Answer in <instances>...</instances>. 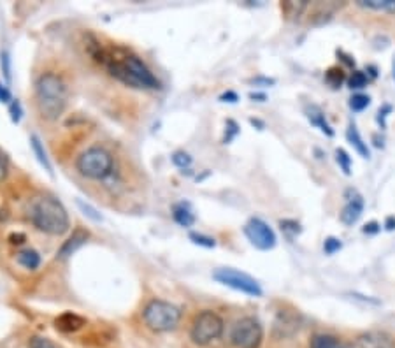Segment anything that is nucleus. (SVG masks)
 Here are the masks:
<instances>
[{"label": "nucleus", "instance_id": "nucleus-1", "mask_svg": "<svg viewBox=\"0 0 395 348\" xmlns=\"http://www.w3.org/2000/svg\"><path fill=\"white\" fill-rule=\"evenodd\" d=\"M108 67L109 74L116 78L118 81L139 90L160 88V83L155 78L150 67L139 58L138 55L130 51H125L121 48L106 51L102 62Z\"/></svg>", "mask_w": 395, "mask_h": 348}, {"label": "nucleus", "instance_id": "nucleus-2", "mask_svg": "<svg viewBox=\"0 0 395 348\" xmlns=\"http://www.w3.org/2000/svg\"><path fill=\"white\" fill-rule=\"evenodd\" d=\"M30 222L41 232L62 236L69 230V215L63 204L51 195L37 198L30 204Z\"/></svg>", "mask_w": 395, "mask_h": 348}, {"label": "nucleus", "instance_id": "nucleus-3", "mask_svg": "<svg viewBox=\"0 0 395 348\" xmlns=\"http://www.w3.org/2000/svg\"><path fill=\"white\" fill-rule=\"evenodd\" d=\"M67 86L55 73H44L36 83V101L41 116L46 120H58L67 106Z\"/></svg>", "mask_w": 395, "mask_h": 348}, {"label": "nucleus", "instance_id": "nucleus-4", "mask_svg": "<svg viewBox=\"0 0 395 348\" xmlns=\"http://www.w3.org/2000/svg\"><path fill=\"white\" fill-rule=\"evenodd\" d=\"M144 324L155 332H167L178 327L181 320V309L173 302L153 299L146 304L143 312Z\"/></svg>", "mask_w": 395, "mask_h": 348}, {"label": "nucleus", "instance_id": "nucleus-5", "mask_svg": "<svg viewBox=\"0 0 395 348\" xmlns=\"http://www.w3.org/2000/svg\"><path fill=\"white\" fill-rule=\"evenodd\" d=\"M78 171L90 180H106L113 173V157L104 148H88L83 151L81 157L76 162Z\"/></svg>", "mask_w": 395, "mask_h": 348}, {"label": "nucleus", "instance_id": "nucleus-6", "mask_svg": "<svg viewBox=\"0 0 395 348\" xmlns=\"http://www.w3.org/2000/svg\"><path fill=\"white\" fill-rule=\"evenodd\" d=\"M223 332V320L218 313L206 309V312H200L195 317L192 324V331H190V338L195 345L206 347L210 343L218 339Z\"/></svg>", "mask_w": 395, "mask_h": 348}, {"label": "nucleus", "instance_id": "nucleus-7", "mask_svg": "<svg viewBox=\"0 0 395 348\" xmlns=\"http://www.w3.org/2000/svg\"><path fill=\"white\" fill-rule=\"evenodd\" d=\"M212 278L216 282H220L222 285L230 287V289L237 290V292L246 294V296L252 297H260L262 294V287L260 283L257 282L253 276H250L248 273H242V271L234 270V267H220L212 273Z\"/></svg>", "mask_w": 395, "mask_h": 348}, {"label": "nucleus", "instance_id": "nucleus-8", "mask_svg": "<svg viewBox=\"0 0 395 348\" xmlns=\"http://www.w3.org/2000/svg\"><path fill=\"white\" fill-rule=\"evenodd\" d=\"M264 338V329L252 317L237 320L230 331V342L235 348H258Z\"/></svg>", "mask_w": 395, "mask_h": 348}, {"label": "nucleus", "instance_id": "nucleus-9", "mask_svg": "<svg viewBox=\"0 0 395 348\" xmlns=\"http://www.w3.org/2000/svg\"><path fill=\"white\" fill-rule=\"evenodd\" d=\"M245 234L250 243L255 248L262 250V252L272 250L276 247V241H278L271 225L262 220V218H250L245 225Z\"/></svg>", "mask_w": 395, "mask_h": 348}, {"label": "nucleus", "instance_id": "nucleus-10", "mask_svg": "<svg viewBox=\"0 0 395 348\" xmlns=\"http://www.w3.org/2000/svg\"><path fill=\"white\" fill-rule=\"evenodd\" d=\"M364 213V198L355 188H347L344 190V206L341 210V222L344 225L352 227L360 220Z\"/></svg>", "mask_w": 395, "mask_h": 348}, {"label": "nucleus", "instance_id": "nucleus-11", "mask_svg": "<svg viewBox=\"0 0 395 348\" xmlns=\"http://www.w3.org/2000/svg\"><path fill=\"white\" fill-rule=\"evenodd\" d=\"M356 348H395V339L389 332L369 331L356 338Z\"/></svg>", "mask_w": 395, "mask_h": 348}, {"label": "nucleus", "instance_id": "nucleus-12", "mask_svg": "<svg viewBox=\"0 0 395 348\" xmlns=\"http://www.w3.org/2000/svg\"><path fill=\"white\" fill-rule=\"evenodd\" d=\"M88 237H90V234L86 232V230L76 229L69 240L63 241L62 248H60V252H58L60 259H67V257H71L72 253L78 252V250L81 248L86 241H88Z\"/></svg>", "mask_w": 395, "mask_h": 348}, {"label": "nucleus", "instance_id": "nucleus-13", "mask_svg": "<svg viewBox=\"0 0 395 348\" xmlns=\"http://www.w3.org/2000/svg\"><path fill=\"white\" fill-rule=\"evenodd\" d=\"M306 116H307V120H309V122H311V125H314V127H317V128H320V130L324 132L327 138H332V135H334L332 125L329 123V120H327L325 113L322 111V109L318 108V106H314V104L307 106V108H306Z\"/></svg>", "mask_w": 395, "mask_h": 348}, {"label": "nucleus", "instance_id": "nucleus-14", "mask_svg": "<svg viewBox=\"0 0 395 348\" xmlns=\"http://www.w3.org/2000/svg\"><path fill=\"white\" fill-rule=\"evenodd\" d=\"M347 139H348L349 145H352L353 148H355L356 153L360 155V157H364V158H369L371 157V151H369V148H367V143L364 141V138H362V135H360L359 128H356V125L353 123V122H349V125H348Z\"/></svg>", "mask_w": 395, "mask_h": 348}, {"label": "nucleus", "instance_id": "nucleus-15", "mask_svg": "<svg viewBox=\"0 0 395 348\" xmlns=\"http://www.w3.org/2000/svg\"><path fill=\"white\" fill-rule=\"evenodd\" d=\"M55 325L56 329L62 332H76L78 329H81L83 325H85V319H81V317L76 315V313L67 312L62 313V315L55 320Z\"/></svg>", "mask_w": 395, "mask_h": 348}, {"label": "nucleus", "instance_id": "nucleus-16", "mask_svg": "<svg viewBox=\"0 0 395 348\" xmlns=\"http://www.w3.org/2000/svg\"><path fill=\"white\" fill-rule=\"evenodd\" d=\"M173 217L176 224L181 227H192L195 224V215H193L192 206L188 203H178L173 206Z\"/></svg>", "mask_w": 395, "mask_h": 348}, {"label": "nucleus", "instance_id": "nucleus-17", "mask_svg": "<svg viewBox=\"0 0 395 348\" xmlns=\"http://www.w3.org/2000/svg\"><path fill=\"white\" fill-rule=\"evenodd\" d=\"M356 6L367 11H378V13H395V0H359Z\"/></svg>", "mask_w": 395, "mask_h": 348}, {"label": "nucleus", "instance_id": "nucleus-18", "mask_svg": "<svg viewBox=\"0 0 395 348\" xmlns=\"http://www.w3.org/2000/svg\"><path fill=\"white\" fill-rule=\"evenodd\" d=\"M30 146H32V151H34V155H36L37 160H39V164L43 165V168L46 169L49 174H53V165H51V162H49L46 150H44V145L41 143V139L37 138L36 134L30 135Z\"/></svg>", "mask_w": 395, "mask_h": 348}, {"label": "nucleus", "instance_id": "nucleus-19", "mask_svg": "<svg viewBox=\"0 0 395 348\" xmlns=\"http://www.w3.org/2000/svg\"><path fill=\"white\" fill-rule=\"evenodd\" d=\"M16 260L20 266H24L25 270H30V271L37 270V267L41 266V255L32 248L21 250V252L16 255Z\"/></svg>", "mask_w": 395, "mask_h": 348}, {"label": "nucleus", "instance_id": "nucleus-20", "mask_svg": "<svg viewBox=\"0 0 395 348\" xmlns=\"http://www.w3.org/2000/svg\"><path fill=\"white\" fill-rule=\"evenodd\" d=\"M309 348H348L339 338L332 334H314L311 338Z\"/></svg>", "mask_w": 395, "mask_h": 348}, {"label": "nucleus", "instance_id": "nucleus-21", "mask_svg": "<svg viewBox=\"0 0 395 348\" xmlns=\"http://www.w3.org/2000/svg\"><path fill=\"white\" fill-rule=\"evenodd\" d=\"M347 76H344V71L341 67H330L325 73V81L330 88H341L344 81H347Z\"/></svg>", "mask_w": 395, "mask_h": 348}, {"label": "nucleus", "instance_id": "nucleus-22", "mask_svg": "<svg viewBox=\"0 0 395 348\" xmlns=\"http://www.w3.org/2000/svg\"><path fill=\"white\" fill-rule=\"evenodd\" d=\"M369 79L371 78L367 76V73H364V71H353L352 76H349L347 81H348V86L352 90H362L369 85Z\"/></svg>", "mask_w": 395, "mask_h": 348}, {"label": "nucleus", "instance_id": "nucleus-23", "mask_svg": "<svg viewBox=\"0 0 395 348\" xmlns=\"http://www.w3.org/2000/svg\"><path fill=\"white\" fill-rule=\"evenodd\" d=\"M371 104V97L366 96V93H355V96L349 99V109L355 113L364 111L366 108H369Z\"/></svg>", "mask_w": 395, "mask_h": 348}, {"label": "nucleus", "instance_id": "nucleus-24", "mask_svg": "<svg viewBox=\"0 0 395 348\" xmlns=\"http://www.w3.org/2000/svg\"><path fill=\"white\" fill-rule=\"evenodd\" d=\"M336 162H337V165L341 168V171L347 174V176L352 174V157H349L347 150L339 148L336 151Z\"/></svg>", "mask_w": 395, "mask_h": 348}, {"label": "nucleus", "instance_id": "nucleus-25", "mask_svg": "<svg viewBox=\"0 0 395 348\" xmlns=\"http://www.w3.org/2000/svg\"><path fill=\"white\" fill-rule=\"evenodd\" d=\"M279 227H281V230H283V232L290 237V240H294L295 236H299V234L302 232V227L299 225L295 220H281Z\"/></svg>", "mask_w": 395, "mask_h": 348}, {"label": "nucleus", "instance_id": "nucleus-26", "mask_svg": "<svg viewBox=\"0 0 395 348\" xmlns=\"http://www.w3.org/2000/svg\"><path fill=\"white\" fill-rule=\"evenodd\" d=\"M190 240H192L195 245H199V247H204V248H215L216 247L215 237L206 236V234L190 232Z\"/></svg>", "mask_w": 395, "mask_h": 348}, {"label": "nucleus", "instance_id": "nucleus-27", "mask_svg": "<svg viewBox=\"0 0 395 348\" xmlns=\"http://www.w3.org/2000/svg\"><path fill=\"white\" fill-rule=\"evenodd\" d=\"M78 208H79V210L83 211V215H85V217L92 218L93 222H101V220H102L101 213H98V211L95 210L93 206H90L88 203H83L81 199H78Z\"/></svg>", "mask_w": 395, "mask_h": 348}, {"label": "nucleus", "instance_id": "nucleus-28", "mask_svg": "<svg viewBox=\"0 0 395 348\" xmlns=\"http://www.w3.org/2000/svg\"><path fill=\"white\" fill-rule=\"evenodd\" d=\"M29 348H58L49 338L44 336H32L29 339Z\"/></svg>", "mask_w": 395, "mask_h": 348}, {"label": "nucleus", "instance_id": "nucleus-29", "mask_svg": "<svg viewBox=\"0 0 395 348\" xmlns=\"http://www.w3.org/2000/svg\"><path fill=\"white\" fill-rule=\"evenodd\" d=\"M343 248V243H341L339 237H334V236H329L325 240L324 243V252L327 253V255H334L336 252H339V250Z\"/></svg>", "mask_w": 395, "mask_h": 348}, {"label": "nucleus", "instance_id": "nucleus-30", "mask_svg": "<svg viewBox=\"0 0 395 348\" xmlns=\"http://www.w3.org/2000/svg\"><path fill=\"white\" fill-rule=\"evenodd\" d=\"M173 162L174 165H178L180 169H186L192 165V157H190L186 151H176V153L173 155Z\"/></svg>", "mask_w": 395, "mask_h": 348}, {"label": "nucleus", "instance_id": "nucleus-31", "mask_svg": "<svg viewBox=\"0 0 395 348\" xmlns=\"http://www.w3.org/2000/svg\"><path fill=\"white\" fill-rule=\"evenodd\" d=\"M239 134V127L234 120H227V130H225V138H223V143H230L235 135Z\"/></svg>", "mask_w": 395, "mask_h": 348}, {"label": "nucleus", "instance_id": "nucleus-32", "mask_svg": "<svg viewBox=\"0 0 395 348\" xmlns=\"http://www.w3.org/2000/svg\"><path fill=\"white\" fill-rule=\"evenodd\" d=\"M9 113H11V120H13L14 123H18L21 120V115H24V111H21V104L18 101H13L9 104Z\"/></svg>", "mask_w": 395, "mask_h": 348}, {"label": "nucleus", "instance_id": "nucleus-33", "mask_svg": "<svg viewBox=\"0 0 395 348\" xmlns=\"http://www.w3.org/2000/svg\"><path fill=\"white\" fill-rule=\"evenodd\" d=\"M250 83L255 86H262V88H265V86H272L276 83V79L272 78H264V76H257V78L250 79Z\"/></svg>", "mask_w": 395, "mask_h": 348}, {"label": "nucleus", "instance_id": "nucleus-34", "mask_svg": "<svg viewBox=\"0 0 395 348\" xmlns=\"http://www.w3.org/2000/svg\"><path fill=\"white\" fill-rule=\"evenodd\" d=\"M7 165H9V162H7L6 153L0 150V181L7 176Z\"/></svg>", "mask_w": 395, "mask_h": 348}, {"label": "nucleus", "instance_id": "nucleus-35", "mask_svg": "<svg viewBox=\"0 0 395 348\" xmlns=\"http://www.w3.org/2000/svg\"><path fill=\"white\" fill-rule=\"evenodd\" d=\"M0 102H6V104H11V102H13L11 92L7 90V86L2 85V83H0Z\"/></svg>", "mask_w": 395, "mask_h": 348}, {"label": "nucleus", "instance_id": "nucleus-36", "mask_svg": "<svg viewBox=\"0 0 395 348\" xmlns=\"http://www.w3.org/2000/svg\"><path fill=\"white\" fill-rule=\"evenodd\" d=\"M220 101L230 102V104H234V102L239 101V97H237V93L232 92V90H229V92H225V93H222V96H220Z\"/></svg>", "mask_w": 395, "mask_h": 348}, {"label": "nucleus", "instance_id": "nucleus-37", "mask_svg": "<svg viewBox=\"0 0 395 348\" xmlns=\"http://www.w3.org/2000/svg\"><path fill=\"white\" fill-rule=\"evenodd\" d=\"M379 229H381V225H379L378 222H369V224L364 225L362 230L366 234H376V232H379Z\"/></svg>", "mask_w": 395, "mask_h": 348}, {"label": "nucleus", "instance_id": "nucleus-38", "mask_svg": "<svg viewBox=\"0 0 395 348\" xmlns=\"http://www.w3.org/2000/svg\"><path fill=\"white\" fill-rule=\"evenodd\" d=\"M392 111V106H385L383 109H379L378 113V122L381 123V127H385V118H386V113Z\"/></svg>", "mask_w": 395, "mask_h": 348}, {"label": "nucleus", "instance_id": "nucleus-39", "mask_svg": "<svg viewBox=\"0 0 395 348\" xmlns=\"http://www.w3.org/2000/svg\"><path fill=\"white\" fill-rule=\"evenodd\" d=\"M2 62H4V73H6V78L11 79V73H9V56L7 53H2Z\"/></svg>", "mask_w": 395, "mask_h": 348}, {"label": "nucleus", "instance_id": "nucleus-40", "mask_svg": "<svg viewBox=\"0 0 395 348\" xmlns=\"http://www.w3.org/2000/svg\"><path fill=\"white\" fill-rule=\"evenodd\" d=\"M9 240L13 245H21L25 241V234H11Z\"/></svg>", "mask_w": 395, "mask_h": 348}, {"label": "nucleus", "instance_id": "nucleus-41", "mask_svg": "<svg viewBox=\"0 0 395 348\" xmlns=\"http://www.w3.org/2000/svg\"><path fill=\"white\" fill-rule=\"evenodd\" d=\"M250 99L257 101V102H264L267 97H265V93H258V92H252L250 93Z\"/></svg>", "mask_w": 395, "mask_h": 348}, {"label": "nucleus", "instance_id": "nucleus-42", "mask_svg": "<svg viewBox=\"0 0 395 348\" xmlns=\"http://www.w3.org/2000/svg\"><path fill=\"white\" fill-rule=\"evenodd\" d=\"M385 227H386V230H394V229H395V217H389V218H386Z\"/></svg>", "mask_w": 395, "mask_h": 348}, {"label": "nucleus", "instance_id": "nucleus-43", "mask_svg": "<svg viewBox=\"0 0 395 348\" xmlns=\"http://www.w3.org/2000/svg\"><path fill=\"white\" fill-rule=\"evenodd\" d=\"M250 123H252V125H257V127H258V130H262V128H264V127H265V125H264V122H260V120H255V118H252V120H250Z\"/></svg>", "mask_w": 395, "mask_h": 348}, {"label": "nucleus", "instance_id": "nucleus-44", "mask_svg": "<svg viewBox=\"0 0 395 348\" xmlns=\"http://www.w3.org/2000/svg\"><path fill=\"white\" fill-rule=\"evenodd\" d=\"M392 73H394V79H395V58H394V63H392Z\"/></svg>", "mask_w": 395, "mask_h": 348}]
</instances>
